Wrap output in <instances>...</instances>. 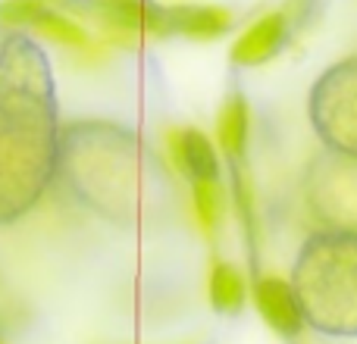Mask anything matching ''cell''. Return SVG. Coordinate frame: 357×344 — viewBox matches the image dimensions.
I'll return each mask as SVG.
<instances>
[{
	"instance_id": "obj_1",
	"label": "cell",
	"mask_w": 357,
	"mask_h": 344,
	"mask_svg": "<svg viewBox=\"0 0 357 344\" xmlns=\"http://www.w3.org/2000/svg\"><path fill=\"white\" fill-rule=\"evenodd\" d=\"M60 157L56 107L41 50L13 38L0 54V222L25 213Z\"/></svg>"
},
{
	"instance_id": "obj_2",
	"label": "cell",
	"mask_w": 357,
	"mask_h": 344,
	"mask_svg": "<svg viewBox=\"0 0 357 344\" xmlns=\"http://www.w3.org/2000/svg\"><path fill=\"white\" fill-rule=\"evenodd\" d=\"M69 188L82 203L113 222H135L157 172L138 135L113 123H79L60 148Z\"/></svg>"
},
{
	"instance_id": "obj_3",
	"label": "cell",
	"mask_w": 357,
	"mask_h": 344,
	"mask_svg": "<svg viewBox=\"0 0 357 344\" xmlns=\"http://www.w3.org/2000/svg\"><path fill=\"white\" fill-rule=\"evenodd\" d=\"M304 322L326 338H357V235L317 228L289 276Z\"/></svg>"
},
{
	"instance_id": "obj_4",
	"label": "cell",
	"mask_w": 357,
	"mask_h": 344,
	"mask_svg": "<svg viewBox=\"0 0 357 344\" xmlns=\"http://www.w3.org/2000/svg\"><path fill=\"white\" fill-rule=\"evenodd\" d=\"M307 116L323 148L357 157V56L323 69L310 88Z\"/></svg>"
},
{
	"instance_id": "obj_5",
	"label": "cell",
	"mask_w": 357,
	"mask_h": 344,
	"mask_svg": "<svg viewBox=\"0 0 357 344\" xmlns=\"http://www.w3.org/2000/svg\"><path fill=\"white\" fill-rule=\"evenodd\" d=\"M304 203L320 228L357 235V157L323 148L304 172Z\"/></svg>"
},
{
	"instance_id": "obj_6",
	"label": "cell",
	"mask_w": 357,
	"mask_h": 344,
	"mask_svg": "<svg viewBox=\"0 0 357 344\" xmlns=\"http://www.w3.org/2000/svg\"><path fill=\"white\" fill-rule=\"evenodd\" d=\"M251 304L254 310L260 313V320L279 335V338L291 341L307 329L304 322V313H301V304H298V295L291 288L289 279L282 276H254L251 282Z\"/></svg>"
},
{
	"instance_id": "obj_7",
	"label": "cell",
	"mask_w": 357,
	"mask_h": 344,
	"mask_svg": "<svg viewBox=\"0 0 357 344\" xmlns=\"http://www.w3.org/2000/svg\"><path fill=\"white\" fill-rule=\"evenodd\" d=\"M169 148H173V160H176L178 172L188 178V185H195V182H222L220 148H216L201 129L173 132Z\"/></svg>"
},
{
	"instance_id": "obj_8",
	"label": "cell",
	"mask_w": 357,
	"mask_h": 344,
	"mask_svg": "<svg viewBox=\"0 0 357 344\" xmlns=\"http://www.w3.org/2000/svg\"><path fill=\"white\" fill-rule=\"evenodd\" d=\"M291 41V29L285 13H266L264 19L251 25L245 35L235 41L232 47V63L235 66H260V63H270L276 54H282L285 44Z\"/></svg>"
},
{
	"instance_id": "obj_9",
	"label": "cell",
	"mask_w": 357,
	"mask_h": 344,
	"mask_svg": "<svg viewBox=\"0 0 357 344\" xmlns=\"http://www.w3.org/2000/svg\"><path fill=\"white\" fill-rule=\"evenodd\" d=\"M248 144H251V110L241 94H229L216 123V148H220L226 166L248 163Z\"/></svg>"
},
{
	"instance_id": "obj_10",
	"label": "cell",
	"mask_w": 357,
	"mask_h": 344,
	"mask_svg": "<svg viewBox=\"0 0 357 344\" xmlns=\"http://www.w3.org/2000/svg\"><path fill=\"white\" fill-rule=\"evenodd\" d=\"M207 297H210V307L220 316H238L245 310V304L251 301V282H248L245 269L229 263V260H216L210 266Z\"/></svg>"
},
{
	"instance_id": "obj_11",
	"label": "cell",
	"mask_w": 357,
	"mask_h": 344,
	"mask_svg": "<svg viewBox=\"0 0 357 344\" xmlns=\"http://www.w3.org/2000/svg\"><path fill=\"white\" fill-rule=\"evenodd\" d=\"M98 13L119 29H148L169 35V10L154 0H94Z\"/></svg>"
},
{
	"instance_id": "obj_12",
	"label": "cell",
	"mask_w": 357,
	"mask_h": 344,
	"mask_svg": "<svg viewBox=\"0 0 357 344\" xmlns=\"http://www.w3.org/2000/svg\"><path fill=\"white\" fill-rule=\"evenodd\" d=\"M169 10V35L178 31V35L188 38H220L232 29V16L220 6H167Z\"/></svg>"
},
{
	"instance_id": "obj_13",
	"label": "cell",
	"mask_w": 357,
	"mask_h": 344,
	"mask_svg": "<svg viewBox=\"0 0 357 344\" xmlns=\"http://www.w3.org/2000/svg\"><path fill=\"white\" fill-rule=\"evenodd\" d=\"M226 203H229V194H226V188H222V182H195L191 185V207H195L197 222H201V228L207 235H216L222 228Z\"/></svg>"
},
{
	"instance_id": "obj_14",
	"label": "cell",
	"mask_w": 357,
	"mask_h": 344,
	"mask_svg": "<svg viewBox=\"0 0 357 344\" xmlns=\"http://www.w3.org/2000/svg\"><path fill=\"white\" fill-rule=\"evenodd\" d=\"M47 13L41 0H6L0 3V22L6 25H35Z\"/></svg>"
},
{
	"instance_id": "obj_15",
	"label": "cell",
	"mask_w": 357,
	"mask_h": 344,
	"mask_svg": "<svg viewBox=\"0 0 357 344\" xmlns=\"http://www.w3.org/2000/svg\"><path fill=\"white\" fill-rule=\"evenodd\" d=\"M38 29L41 31H47L50 38H56V41H63V44H85L88 38H85V31L79 29L75 22H69V19H63V16H56L54 10H47L41 19H38Z\"/></svg>"
}]
</instances>
